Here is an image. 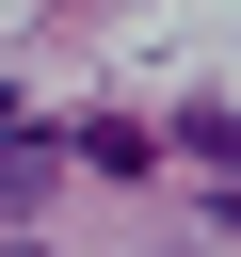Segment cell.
<instances>
[{
	"instance_id": "obj_1",
	"label": "cell",
	"mask_w": 241,
	"mask_h": 257,
	"mask_svg": "<svg viewBox=\"0 0 241 257\" xmlns=\"http://www.w3.org/2000/svg\"><path fill=\"white\" fill-rule=\"evenodd\" d=\"M48 193H64V145H48V128H0V209H16V225H32V209H48Z\"/></svg>"
}]
</instances>
